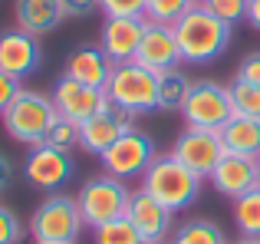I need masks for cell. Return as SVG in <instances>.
I'll use <instances>...</instances> for the list:
<instances>
[{"label":"cell","instance_id":"25","mask_svg":"<svg viewBox=\"0 0 260 244\" xmlns=\"http://www.w3.org/2000/svg\"><path fill=\"white\" fill-rule=\"evenodd\" d=\"M228 93H231V106H234L237 116H254V119H260V86L244 83V79L234 76V83L228 86Z\"/></svg>","mask_w":260,"mask_h":244},{"label":"cell","instance_id":"29","mask_svg":"<svg viewBox=\"0 0 260 244\" xmlns=\"http://www.w3.org/2000/svg\"><path fill=\"white\" fill-rule=\"evenodd\" d=\"M106 17H145L148 0H99Z\"/></svg>","mask_w":260,"mask_h":244},{"label":"cell","instance_id":"27","mask_svg":"<svg viewBox=\"0 0 260 244\" xmlns=\"http://www.w3.org/2000/svg\"><path fill=\"white\" fill-rule=\"evenodd\" d=\"M46 145H56V148H76L79 145V122H73V119H63L59 116L56 122L50 126V132H46Z\"/></svg>","mask_w":260,"mask_h":244},{"label":"cell","instance_id":"20","mask_svg":"<svg viewBox=\"0 0 260 244\" xmlns=\"http://www.w3.org/2000/svg\"><path fill=\"white\" fill-rule=\"evenodd\" d=\"M221 139H224V148L234 155H250L257 159L260 155V119L254 116H231V122L221 129Z\"/></svg>","mask_w":260,"mask_h":244},{"label":"cell","instance_id":"14","mask_svg":"<svg viewBox=\"0 0 260 244\" xmlns=\"http://www.w3.org/2000/svg\"><path fill=\"white\" fill-rule=\"evenodd\" d=\"M135 63H142L152 73H168L181 66V50H178L175 40V26L168 23H145V33H142L139 53H135Z\"/></svg>","mask_w":260,"mask_h":244},{"label":"cell","instance_id":"31","mask_svg":"<svg viewBox=\"0 0 260 244\" xmlns=\"http://www.w3.org/2000/svg\"><path fill=\"white\" fill-rule=\"evenodd\" d=\"M20 89H23V86H20V79L0 70V116H4L7 106H10L13 99H17V93H20Z\"/></svg>","mask_w":260,"mask_h":244},{"label":"cell","instance_id":"21","mask_svg":"<svg viewBox=\"0 0 260 244\" xmlns=\"http://www.w3.org/2000/svg\"><path fill=\"white\" fill-rule=\"evenodd\" d=\"M191 83H194V79L184 76L181 66L161 73L158 76V109L161 112H181L184 99H188V93H191Z\"/></svg>","mask_w":260,"mask_h":244},{"label":"cell","instance_id":"33","mask_svg":"<svg viewBox=\"0 0 260 244\" xmlns=\"http://www.w3.org/2000/svg\"><path fill=\"white\" fill-rule=\"evenodd\" d=\"M63 10L66 17H89V13L102 10L99 0H63Z\"/></svg>","mask_w":260,"mask_h":244},{"label":"cell","instance_id":"32","mask_svg":"<svg viewBox=\"0 0 260 244\" xmlns=\"http://www.w3.org/2000/svg\"><path fill=\"white\" fill-rule=\"evenodd\" d=\"M237 79L260 86V50L257 53H247V56L241 59V66H237Z\"/></svg>","mask_w":260,"mask_h":244},{"label":"cell","instance_id":"7","mask_svg":"<svg viewBox=\"0 0 260 244\" xmlns=\"http://www.w3.org/2000/svg\"><path fill=\"white\" fill-rule=\"evenodd\" d=\"M181 116H184V126H191V129H214V132H221L231 122V116H234L228 86L214 83V79H194L188 99L181 106Z\"/></svg>","mask_w":260,"mask_h":244},{"label":"cell","instance_id":"34","mask_svg":"<svg viewBox=\"0 0 260 244\" xmlns=\"http://www.w3.org/2000/svg\"><path fill=\"white\" fill-rule=\"evenodd\" d=\"M10 185H13V162L7 159V155H0V195H4Z\"/></svg>","mask_w":260,"mask_h":244},{"label":"cell","instance_id":"18","mask_svg":"<svg viewBox=\"0 0 260 244\" xmlns=\"http://www.w3.org/2000/svg\"><path fill=\"white\" fill-rule=\"evenodd\" d=\"M112 66L115 63L102 53V46H79L66 59V76L83 86H92V89H106L109 76H112Z\"/></svg>","mask_w":260,"mask_h":244},{"label":"cell","instance_id":"16","mask_svg":"<svg viewBox=\"0 0 260 244\" xmlns=\"http://www.w3.org/2000/svg\"><path fill=\"white\" fill-rule=\"evenodd\" d=\"M145 17H106L102 23V53H106L112 63H128L135 59L142 43V33H145Z\"/></svg>","mask_w":260,"mask_h":244},{"label":"cell","instance_id":"35","mask_svg":"<svg viewBox=\"0 0 260 244\" xmlns=\"http://www.w3.org/2000/svg\"><path fill=\"white\" fill-rule=\"evenodd\" d=\"M247 20L260 30V0H247Z\"/></svg>","mask_w":260,"mask_h":244},{"label":"cell","instance_id":"9","mask_svg":"<svg viewBox=\"0 0 260 244\" xmlns=\"http://www.w3.org/2000/svg\"><path fill=\"white\" fill-rule=\"evenodd\" d=\"M73 172H76L73 155L66 152V148L46 145V142L33 145L30 155H26V162H23V178L30 181L33 188L46 192V195H56L59 188L73 178Z\"/></svg>","mask_w":260,"mask_h":244},{"label":"cell","instance_id":"11","mask_svg":"<svg viewBox=\"0 0 260 244\" xmlns=\"http://www.w3.org/2000/svg\"><path fill=\"white\" fill-rule=\"evenodd\" d=\"M53 106H56V112L63 119H73V122H89L92 116H99L102 109H106V103H109V96H106V89H92V86H83V83H76V79H70V76H63L56 86H53Z\"/></svg>","mask_w":260,"mask_h":244},{"label":"cell","instance_id":"1","mask_svg":"<svg viewBox=\"0 0 260 244\" xmlns=\"http://www.w3.org/2000/svg\"><path fill=\"white\" fill-rule=\"evenodd\" d=\"M172 26H175L178 50H181V63L188 66H204L211 59H217L231 46V37H234V26L228 20L214 17L204 4H194Z\"/></svg>","mask_w":260,"mask_h":244},{"label":"cell","instance_id":"5","mask_svg":"<svg viewBox=\"0 0 260 244\" xmlns=\"http://www.w3.org/2000/svg\"><path fill=\"white\" fill-rule=\"evenodd\" d=\"M86 228L76 198L46 195L30 218V234L37 244H76L79 231Z\"/></svg>","mask_w":260,"mask_h":244},{"label":"cell","instance_id":"4","mask_svg":"<svg viewBox=\"0 0 260 244\" xmlns=\"http://www.w3.org/2000/svg\"><path fill=\"white\" fill-rule=\"evenodd\" d=\"M106 96L115 106L128 109L132 116H145V112L158 109V73L145 70L142 63L128 59V63H115L112 76L106 83Z\"/></svg>","mask_w":260,"mask_h":244},{"label":"cell","instance_id":"30","mask_svg":"<svg viewBox=\"0 0 260 244\" xmlns=\"http://www.w3.org/2000/svg\"><path fill=\"white\" fill-rule=\"evenodd\" d=\"M23 238V225L7 205H0V244H17Z\"/></svg>","mask_w":260,"mask_h":244},{"label":"cell","instance_id":"24","mask_svg":"<svg viewBox=\"0 0 260 244\" xmlns=\"http://www.w3.org/2000/svg\"><path fill=\"white\" fill-rule=\"evenodd\" d=\"M92 244H145V238L128 218H115V221L92 228Z\"/></svg>","mask_w":260,"mask_h":244},{"label":"cell","instance_id":"22","mask_svg":"<svg viewBox=\"0 0 260 244\" xmlns=\"http://www.w3.org/2000/svg\"><path fill=\"white\" fill-rule=\"evenodd\" d=\"M234 225L244 238H260V185L234 198Z\"/></svg>","mask_w":260,"mask_h":244},{"label":"cell","instance_id":"13","mask_svg":"<svg viewBox=\"0 0 260 244\" xmlns=\"http://www.w3.org/2000/svg\"><path fill=\"white\" fill-rule=\"evenodd\" d=\"M135 119L139 116H132L128 109H122V106H115L112 99H109L99 116H92L89 122L79 126V145H83L89 155H102L125 129L135 126Z\"/></svg>","mask_w":260,"mask_h":244},{"label":"cell","instance_id":"6","mask_svg":"<svg viewBox=\"0 0 260 244\" xmlns=\"http://www.w3.org/2000/svg\"><path fill=\"white\" fill-rule=\"evenodd\" d=\"M128 198H132V192L125 188V181L102 172V175H92L89 181H83V188L76 195V205H79V215H83L86 228H99L106 221L125 218Z\"/></svg>","mask_w":260,"mask_h":244},{"label":"cell","instance_id":"37","mask_svg":"<svg viewBox=\"0 0 260 244\" xmlns=\"http://www.w3.org/2000/svg\"><path fill=\"white\" fill-rule=\"evenodd\" d=\"M257 172H260V155H257Z\"/></svg>","mask_w":260,"mask_h":244},{"label":"cell","instance_id":"8","mask_svg":"<svg viewBox=\"0 0 260 244\" xmlns=\"http://www.w3.org/2000/svg\"><path fill=\"white\" fill-rule=\"evenodd\" d=\"M99 159H102V172L125 181V178H132V175H145V168L158 159V152H155L152 135L132 126V129H125Z\"/></svg>","mask_w":260,"mask_h":244},{"label":"cell","instance_id":"2","mask_svg":"<svg viewBox=\"0 0 260 244\" xmlns=\"http://www.w3.org/2000/svg\"><path fill=\"white\" fill-rule=\"evenodd\" d=\"M201 181H204L201 175L191 172L188 165H181L172 152L158 155V159L145 168V175H142V188H145L152 198H158L165 208H172V211L188 208L191 201L201 195Z\"/></svg>","mask_w":260,"mask_h":244},{"label":"cell","instance_id":"36","mask_svg":"<svg viewBox=\"0 0 260 244\" xmlns=\"http://www.w3.org/2000/svg\"><path fill=\"white\" fill-rule=\"evenodd\" d=\"M237 244H260V238H241Z\"/></svg>","mask_w":260,"mask_h":244},{"label":"cell","instance_id":"26","mask_svg":"<svg viewBox=\"0 0 260 244\" xmlns=\"http://www.w3.org/2000/svg\"><path fill=\"white\" fill-rule=\"evenodd\" d=\"M198 0H148L145 7V20L148 23H178V20L184 17V13L194 7Z\"/></svg>","mask_w":260,"mask_h":244},{"label":"cell","instance_id":"3","mask_svg":"<svg viewBox=\"0 0 260 244\" xmlns=\"http://www.w3.org/2000/svg\"><path fill=\"white\" fill-rule=\"evenodd\" d=\"M56 119H59V112L53 106V99L43 96V93H33V89H20L17 99L0 116L7 135L13 142H20V145H30V148L46 139V132H50V126Z\"/></svg>","mask_w":260,"mask_h":244},{"label":"cell","instance_id":"15","mask_svg":"<svg viewBox=\"0 0 260 244\" xmlns=\"http://www.w3.org/2000/svg\"><path fill=\"white\" fill-rule=\"evenodd\" d=\"M172 215H175L172 208H165L158 198H152L145 188L132 192L128 208H125V218L139 228V234L145 238V244H161L165 241V234L172 231Z\"/></svg>","mask_w":260,"mask_h":244},{"label":"cell","instance_id":"28","mask_svg":"<svg viewBox=\"0 0 260 244\" xmlns=\"http://www.w3.org/2000/svg\"><path fill=\"white\" fill-rule=\"evenodd\" d=\"M204 7H208L214 17L228 20L231 26H234L237 20L247 17V0H204Z\"/></svg>","mask_w":260,"mask_h":244},{"label":"cell","instance_id":"19","mask_svg":"<svg viewBox=\"0 0 260 244\" xmlns=\"http://www.w3.org/2000/svg\"><path fill=\"white\" fill-rule=\"evenodd\" d=\"M13 17H17V26L33 37H43V33L56 30L66 20L63 0H17L13 7Z\"/></svg>","mask_w":260,"mask_h":244},{"label":"cell","instance_id":"10","mask_svg":"<svg viewBox=\"0 0 260 244\" xmlns=\"http://www.w3.org/2000/svg\"><path fill=\"white\" fill-rule=\"evenodd\" d=\"M172 155L181 165H188L191 172H198L201 178H208V175L214 172V165L228 155V148H224L221 132H214V129L184 126V132L178 135L175 145H172Z\"/></svg>","mask_w":260,"mask_h":244},{"label":"cell","instance_id":"23","mask_svg":"<svg viewBox=\"0 0 260 244\" xmlns=\"http://www.w3.org/2000/svg\"><path fill=\"white\" fill-rule=\"evenodd\" d=\"M168 244H228V238H224V231L214 225V221H188V225L175 228L172 241Z\"/></svg>","mask_w":260,"mask_h":244},{"label":"cell","instance_id":"17","mask_svg":"<svg viewBox=\"0 0 260 244\" xmlns=\"http://www.w3.org/2000/svg\"><path fill=\"white\" fill-rule=\"evenodd\" d=\"M208 178H211V185H214V192L228 195V198H241L244 192H250L254 185H260L257 159L228 152V155H224V159L214 165V172H211Z\"/></svg>","mask_w":260,"mask_h":244},{"label":"cell","instance_id":"39","mask_svg":"<svg viewBox=\"0 0 260 244\" xmlns=\"http://www.w3.org/2000/svg\"><path fill=\"white\" fill-rule=\"evenodd\" d=\"M161 244H165V241H161Z\"/></svg>","mask_w":260,"mask_h":244},{"label":"cell","instance_id":"12","mask_svg":"<svg viewBox=\"0 0 260 244\" xmlns=\"http://www.w3.org/2000/svg\"><path fill=\"white\" fill-rule=\"evenodd\" d=\"M43 63V46H40V37L20 30H4L0 33V70L10 73V76L23 79V76H33Z\"/></svg>","mask_w":260,"mask_h":244},{"label":"cell","instance_id":"38","mask_svg":"<svg viewBox=\"0 0 260 244\" xmlns=\"http://www.w3.org/2000/svg\"><path fill=\"white\" fill-rule=\"evenodd\" d=\"M198 4H204V0H198Z\"/></svg>","mask_w":260,"mask_h":244}]
</instances>
